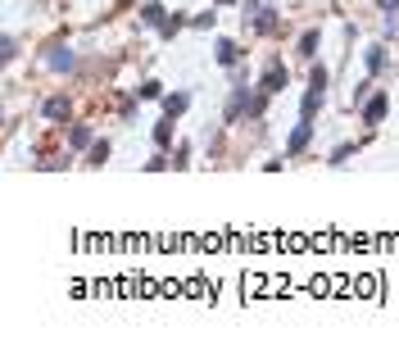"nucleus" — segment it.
Masks as SVG:
<instances>
[{"instance_id":"nucleus-7","label":"nucleus","mask_w":399,"mask_h":354,"mask_svg":"<svg viewBox=\"0 0 399 354\" xmlns=\"http://www.w3.org/2000/svg\"><path fill=\"white\" fill-rule=\"evenodd\" d=\"M141 23H150V27H164V23H168L164 5H155V0H150V5H141Z\"/></svg>"},{"instance_id":"nucleus-4","label":"nucleus","mask_w":399,"mask_h":354,"mask_svg":"<svg viewBox=\"0 0 399 354\" xmlns=\"http://www.w3.org/2000/svg\"><path fill=\"white\" fill-rule=\"evenodd\" d=\"M386 109H391V100H386V95H372V100L363 104V123H372V128H377V123L386 118Z\"/></svg>"},{"instance_id":"nucleus-3","label":"nucleus","mask_w":399,"mask_h":354,"mask_svg":"<svg viewBox=\"0 0 399 354\" xmlns=\"http://www.w3.org/2000/svg\"><path fill=\"white\" fill-rule=\"evenodd\" d=\"M309 137H313V118H300V123H295V132H290V141H286V155L295 159L300 150L309 146Z\"/></svg>"},{"instance_id":"nucleus-16","label":"nucleus","mask_w":399,"mask_h":354,"mask_svg":"<svg viewBox=\"0 0 399 354\" xmlns=\"http://www.w3.org/2000/svg\"><path fill=\"white\" fill-rule=\"evenodd\" d=\"M14 55H18V41H14V36H5V41H0V60H14Z\"/></svg>"},{"instance_id":"nucleus-13","label":"nucleus","mask_w":399,"mask_h":354,"mask_svg":"<svg viewBox=\"0 0 399 354\" xmlns=\"http://www.w3.org/2000/svg\"><path fill=\"white\" fill-rule=\"evenodd\" d=\"M155 141H159V146H168V141H173V123H159V128H155Z\"/></svg>"},{"instance_id":"nucleus-11","label":"nucleus","mask_w":399,"mask_h":354,"mask_svg":"<svg viewBox=\"0 0 399 354\" xmlns=\"http://www.w3.org/2000/svg\"><path fill=\"white\" fill-rule=\"evenodd\" d=\"M69 146H73V150H87V146H91V128H73V132H69Z\"/></svg>"},{"instance_id":"nucleus-9","label":"nucleus","mask_w":399,"mask_h":354,"mask_svg":"<svg viewBox=\"0 0 399 354\" xmlns=\"http://www.w3.org/2000/svg\"><path fill=\"white\" fill-rule=\"evenodd\" d=\"M41 114H46L50 123H55V118H69V100H64V95H55V100H46Z\"/></svg>"},{"instance_id":"nucleus-6","label":"nucleus","mask_w":399,"mask_h":354,"mask_svg":"<svg viewBox=\"0 0 399 354\" xmlns=\"http://www.w3.org/2000/svg\"><path fill=\"white\" fill-rule=\"evenodd\" d=\"M73 64H78V60H73L69 46H55V50H50V69H55V73H69Z\"/></svg>"},{"instance_id":"nucleus-2","label":"nucleus","mask_w":399,"mask_h":354,"mask_svg":"<svg viewBox=\"0 0 399 354\" xmlns=\"http://www.w3.org/2000/svg\"><path fill=\"white\" fill-rule=\"evenodd\" d=\"M259 91H263V95L286 91V69H281V64H268V69H263V78H259Z\"/></svg>"},{"instance_id":"nucleus-14","label":"nucleus","mask_w":399,"mask_h":354,"mask_svg":"<svg viewBox=\"0 0 399 354\" xmlns=\"http://www.w3.org/2000/svg\"><path fill=\"white\" fill-rule=\"evenodd\" d=\"M104 159H109V141H96L91 146V164H104Z\"/></svg>"},{"instance_id":"nucleus-18","label":"nucleus","mask_w":399,"mask_h":354,"mask_svg":"<svg viewBox=\"0 0 399 354\" xmlns=\"http://www.w3.org/2000/svg\"><path fill=\"white\" fill-rule=\"evenodd\" d=\"M377 5H382L386 14H399V0H377Z\"/></svg>"},{"instance_id":"nucleus-12","label":"nucleus","mask_w":399,"mask_h":354,"mask_svg":"<svg viewBox=\"0 0 399 354\" xmlns=\"http://www.w3.org/2000/svg\"><path fill=\"white\" fill-rule=\"evenodd\" d=\"M368 69H372V73L386 69V46H372V50H368Z\"/></svg>"},{"instance_id":"nucleus-15","label":"nucleus","mask_w":399,"mask_h":354,"mask_svg":"<svg viewBox=\"0 0 399 354\" xmlns=\"http://www.w3.org/2000/svg\"><path fill=\"white\" fill-rule=\"evenodd\" d=\"M136 95H141V100H159V82H141Z\"/></svg>"},{"instance_id":"nucleus-1","label":"nucleus","mask_w":399,"mask_h":354,"mask_svg":"<svg viewBox=\"0 0 399 354\" xmlns=\"http://www.w3.org/2000/svg\"><path fill=\"white\" fill-rule=\"evenodd\" d=\"M327 69H313V82H309V91H304V104H300V114L304 118H313V114L322 109V100H327Z\"/></svg>"},{"instance_id":"nucleus-19","label":"nucleus","mask_w":399,"mask_h":354,"mask_svg":"<svg viewBox=\"0 0 399 354\" xmlns=\"http://www.w3.org/2000/svg\"><path fill=\"white\" fill-rule=\"evenodd\" d=\"M223 5H227V0H223Z\"/></svg>"},{"instance_id":"nucleus-8","label":"nucleus","mask_w":399,"mask_h":354,"mask_svg":"<svg viewBox=\"0 0 399 354\" xmlns=\"http://www.w3.org/2000/svg\"><path fill=\"white\" fill-rule=\"evenodd\" d=\"M186 104H191V95H186V91H177V95H164V114H168V118L186 114Z\"/></svg>"},{"instance_id":"nucleus-10","label":"nucleus","mask_w":399,"mask_h":354,"mask_svg":"<svg viewBox=\"0 0 399 354\" xmlns=\"http://www.w3.org/2000/svg\"><path fill=\"white\" fill-rule=\"evenodd\" d=\"M318 41H322L318 32H304V36H300V55H304V60H313V55H318Z\"/></svg>"},{"instance_id":"nucleus-17","label":"nucleus","mask_w":399,"mask_h":354,"mask_svg":"<svg viewBox=\"0 0 399 354\" xmlns=\"http://www.w3.org/2000/svg\"><path fill=\"white\" fill-rule=\"evenodd\" d=\"M349 155H354V146H336V150H331V164H345Z\"/></svg>"},{"instance_id":"nucleus-5","label":"nucleus","mask_w":399,"mask_h":354,"mask_svg":"<svg viewBox=\"0 0 399 354\" xmlns=\"http://www.w3.org/2000/svg\"><path fill=\"white\" fill-rule=\"evenodd\" d=\"M236 60H241V46L227 41V36H218V64H223V69H232Z\"/></svg>"}]
</instances>
